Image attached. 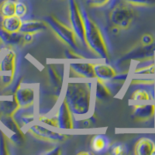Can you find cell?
<instances>
[{
	"label": "cell",
	"instance_id": "cell-1",
	"mask_svg": "<svg viewBox=\"0 0 155 155\" xmlns=\"http://www.w3.org/2000/svg\"><path fill=\"white\" fill-rule=\"evenodd\" d=\"M92 84L88 82H69L64 99L74 116H85L92 106Z\"/></svg>",
	"mask_w": 155,
	"mask_h": 155
},
{
	"label": "cell",
	"instance_id": "cell-2",
	"mask_svg": "<svg viewBox=\"0 0 155 155\" xmlns=\"http://www.w3.org/2000/svg\"><path fill=\"white\" fill-rule=\"evenodd\" d=\"M80 9L85 23L87 48L99 58L108 60L109 58V51L99 26L90 17L85 8L80 6Z\"/></svg>",
	"mask_w": 155,
	"mask_h": 155
},
{
	"label": "cell",
	"instance_id": "cell-3",
	"mask_svg": "<svg viewBox=\"0 0 155 155\" xmlns=\"http://www.w3.org/2000/svg\"><path fill=\"white\" fill-rule=\"evenodd\" d=\"M44 21L64 44L76 52L79 51V46L78 44V40L71 27H68L58 18L51 15L44 16Z\"/></svg>",
	"mask_w": 155,
	"mask_h": 155
},
{
	"label": "cell",
	"instance_id": "cell-4",
	"mask_svg": "<svg viewBox=\"0 0 155 155\" xmlns=\"http://www.w3.org/2000/svg\"><path fill=\"white\" fill-rule=\"evenodd\" d=\"M68 16L71 27L74 30L78 40L83 46L87 48L85 34V23L80 9V5L78 2V0H68Z\"/></svg>",
	"mask_w": 155,
	"mask_h": 155
},
{
	"label": "cell",
	"instance_id": "cell-5",
	"mask_svg": "<svg viewBox=\"0 0 155 155\" xmlns=\"http://www.w3.org/2000/svg\"><path fill=\"white\" fill-rule=\"evenodd\" d=\"M134 12L129 5L118 4L109 12V19L120 30H127L134 19Z\"/></svg>",
	"mask_w": 155,
	"mask_h": 155
},
{
	"label": "cell",
	"instance_id": "cell-6",
	"mask_svg": "<svg viewBox=\"0 0 155 155\" xmlns=\"http://www.w3.org/2000/svg\"><path fill=\"white\" fill-rule=\"evenodd\" d=\"M27 133L31 134L36 139L51 143H61L68 137V135L54 132L49 129H47L40 125H34L30 127L28 129Z\"/></svg>",
	"mask_w": 155,
	"mask_h": 155
},
{
	"label": "cell",
	"instance_id": "cell-7",
	"mask_svg": "<svg viewBox=\"0 0 155 155\" xmlns=\"http://www.w3.org/2000/svg\"><path fill=\"white\" fill-rule=\"evenodd\" d=\"M58 128L62 130H72L74 128L73 114L65 99H63L54 115Z\"/></svg>",
	"mask_w": 155,
	"mask_h": 155
},
{
	"label": "cell",
	"instance_id": "cell-8",
	"mask_svg": "<svg viewBox=\"0 0 155 155\" xmlns=\"http://www.w3.org/2000/svg\"><path fill=\"white\" fill-rule=\"evenodd\" d=\"M13 98L19 104V108L34 106L35 102V89L31 87H22L20 84L13 93Z\"/></svg>",
	"mask_w": 155,
	"mask_h": 155
},
{
	"label": "cell",
	"instance_id": "cell-9",
	"mask_svg": "<svg viewBox=\"0 0 155 155\" xmlns=\"http://www.w3.org/2000/svg\"><path fill=\"white\" fill-rule=\"evenodd\" d=\"M69 78H96L94 72L93 64L71 63L69 64Z\"/></svg>",
	"mask_w": 155,
	"mask_h": 155
},
{
	"label": "cell",
	"instance_id": "cell-10",
	"mask_svg": "<svg viewBox=\"0 0 155 155\" xmlns=\"http://www.w3.org/2000/svg\"><path fill=\"white\" fill-rule=\"evenodd\" d=\"M16 71V54L13 50L6 49L0 61V72L14 75Z\"/></svg>",
	"mask_w": 155,
	"mask_h": 155
},
{
	"label": "cell",
	"instance_id": "cell-11",
	"mask_svg": "<svg viewBox=\"0 0 155 155\" xmlns=\"http://www.w3.org/2000/svg\"><path fill=\"white\" fill-rule=\"evenodd\" d=\"M155 115V105L153 103H139L134 105L133 116L139 121H147Z\"/></svg>",
	"mask_w": 155,
	"mask_h": 155
},
{
	"label": "cell",
	"instance_id": "cell-12",
	"mask_svg": "<svg viewBox=\"0 0 155 155\" xmlns=\"http://www.w3.org/2000/svg\"><path fill=\"white\" fill-rule=\"evenodd\" d=\"M12 118L21 129L30 124L35 119L34 106L29 108H19L12 116Z\"/></svg>",
	"mask_w": 155,
	"mask_h": 155
},
{
	"label": "cell",
	"instance_id": "cell-13",
	"mask_svg": "<svg viewBox=\"0 0 155 155\" xmlns=\"http://www.w3.org/2000/svg\"><path fill=\"white\" fill-rule=\"evenodd\" d=\"M48 74L51 85L52 87V91L54 93L55 96L59 99L63 86V76L55 68L54 66L52 65L48 67Z\"/></svg>",
	"mask_w": 155,
	"mask_h": 155
},
{
	"label": "cell",
	"instance_id": "cell-14",
	"mask_svg": "<svg viewBox=\"0 0 155 155\" xmlns=\"http://www.w3.org/2000/svg\"><path fill=\"white\" fill-rule=\"evenodd\" d=\"M96 79L92 88L94 99L98 102H103V101L110 99L113 96V93L110 88L108 87L105 81L99 78H96Z\"/></svg>",
	"mask_w": 155,
	"mask_h": 155
},
{
	"label": "cell",
	"instance_id": "cell-15",
	"mask_svg": "<svg viewBox=\"0 0 155 155\" xmlns=\"http://www.w3.org/2000/svg\"><path fill=\"white\" fill-rule=\"evenodd\" d=\"M93 68L96 78L103 81H110L117 74L115 69L107 64H93Z\"/></svg>",
	"mask_w": 155,
	"mask_h": 155
},
{
	"label": "cell",
	"instance_id": "cell-16",
	"mask_svg": "<svg viewBox=\"0 0 155 155\" xmlns=\"http://www.w3.org/2000/svg\"><path fill=\"white\" fill-rule=\"evenodd\" d=\"M134 153L137 155L155 154L154 142L150 138H140L138 140L134 147Z\"/></svg>",
	"mask_w": 155,
	"mask_h": 155
},
{
	"label": "cell",
	"instance_id": "cell-17",
	"mask_svg": "<svg viewBox=\"0 0 155 155\" xmlns=\"http://www.w3.org/2000/svg\"><path fill=\"white\" fill-rule=\"evenodd\" d=\"M23 34L20 32L17 33H9L0 27V40L2 44L6 47L14 46L23 44Z\"/></svg>",
	"mask_w": 155,
	"mask_h": 155
},
{
	"label": "cell",
	"instance_id": "cell-18",
	"mask_svg": "<svg viewBox=\"0 0 155 155\" xmlns=\"http://www.w3.org/2000/svg\"><path fill=\"white\" fill-rule=\"evenodd\" d=\"M48 25L44 20H37V19H28L22 22L21 27L19 32L22 34L30 33V34H36L40 31L46 30Z\"/></svg>",
	"mask_w": 155,
	"mask_h": 155
},
{
	"label": "cell",
	"instance_id": "cell-19",
	"mask_svg": "<svg viewBox=\"0 0 155 155\" xmlns=\"http://www.w3.org/2000/svg\"><path fill=\"white\" fill-rule=\"evenodd\" d=\"M22 22L23 20L21 18L13 15V16L2 18L0 27L9 33H17L20 30Z\"/></svg>",
	"mask_w": 155,
	"mask_h": 155
},
{
	"label": "cell",
	"instance_id": "cell-20",
	"mask_svg": "<svg viewBox=\"0 0 155 155\" xmlns=\"http://www.w3.org/2000/svg\"><path fill=\"white\" fill-rule=\"evenodd\" d=\"M110 141L106 136L103 134H97L91 140V148L95 153H102L109 148Z\"/></svg>",
	"mask_w": 155,
	"mask_h": 155
},
{
	"label": "cell",
	"instance_id": "cell-21",
	"mask_svg": "<svg viewBox=\"0 0 155 155\" xmlns=\"http://www.w3.org/2000/svg\"><path fill=\"white\" fill-rule=\"evenodd\" d=\"M19 109V106L14 98L12 100H3L0 102V113L2 116H12Z\"/></svg>",
	"mask_w": 155,
	"mask_h": 155
},
{
	"label": "cell",
	"instance_id": "cell-22",
	"mask_svg": "<svg viewBox=\"0 0 155 155\" xmlns=\"http://www.w3.org/2000/svg\"><path fill=\"white\" fill-rule=\"evenodd\" d=\"M16 2L13 0H4L0 3V15L3 17H7L15 15Z\"/></svg>",
	"mask_w": 155,
	"mask_h": 155
},
{
	"label": "cell",
	"instance_id": "cell-23",
	"mask_svg": "<svg viewBox=\"0 0 155 155\" xmlns=\"http://www.w3.org/2000/svg\"><path fill=\"white\" fill-rule=\"evenodd\" d=\"M153 99V95H152L150 92L145 88H137L131 95V100L136 102H147Z\"/></svg>",
	"mask_w": 155,
	"mask_h": 155
},
{
	"label": "cell",
	"instance_id": "cell-24",
	"mask_svg": "<svg viewBox=\"0 0 155 155\" xmlns=\"http://www.w3.org/2000/svg\"><path fill=\"white\" fill-rule=\"evenodd\" d=\"M137 74H155V64H150L146 66L137 67L134 71Z\"/></svg>",
	"mask_w": 155,
	"mask_h": 155
},
{
	"label": "cell",
	"instance_id": "cell-25",
	"mask_svg": "<svg viewBox=\"0 0 155 155\" xmlns=\"http://www.w3.org/2000/svg\"><path fill=\"white\" fill-rule=\"evenodd\" d=\"M8 137L2 132H0V155L9 154L8 149Z\"/></svg>",
	"mask_w": 155,
	"mask_h": 155
},
{
	"label": "cell",
	"instance_id": "cell-26",
	"mask_svg": "<svg viewBox=\"0 0 155 155\" xmlns=\"http://www.w3.org/2000/svg\"><path fill=\"white\" fill-rule=\"evenodd\" d=\"M27 12H28V9L24 2H21V1L16 2V10H15L16 16H19L22 19L27 14Z\"/></svg>",
	"mask_w": 155,
	"mask_h": 155
},
{
	"label": "cell",
	"instance_id": "cell-27",
	"mask_svg": "<svg viewBox=\"0 0 155 155\" xmlns=\"http://www.w3.org/2000/svg\"><path fill=\"white\" fill-rule=\"evenodd\" d=\"M38 121L44 123V124H47V125L50 126L52 127H57L58 128V122H57L55 117H49L45 114H41L38 116Z\"/></svg>",
	"mask_w": 155,
	"mask_h": 155
},
{
	"label": "cell",
	"instance_id": "cell-28",
	"mask_svg": "<svg viewBox=\"0 0 155 155\" xmlns=\"http://www.w3.org/2000/svg\"><path fill=\"white\" fill-rule=\"evenodd\" d=\"M125 2L134 6H149L155 4V0H125Z\"/></svg>",
	"mask_w": 155,
	"mask_h": 155
},
{
	"label": "cell",
	"instance_id": "cell-29",
	"mask_svg": "<svg viewBox=\"0 0 155 155\" xmlns=\"http://www.w3.org/2000/svg\"><path fill=\"white\" fill-rule=\"evenodd\" d=\"M110 0H85L87 5L92 8H99L105 6Z\"/></svg>",
	"mask_w": 155,
	"mask_h": 155
},
{
	"label": "cell",
	"instance_id": "cell-30",
	"mask_svg": "<svg viewBox=\"0 0 155 155\" xmlns=\"http://www.w3.org/2000/svg\"><path fill=\"white\" fill-rule=\"evenodd\" d=\"M126 147L124 143H116L111 147V153L113 155H120L125 153Z\"/></svg>",
	"mask_w": 155,
	"mask_h": 155
},
{
	"label": "cell",
	"instance_id": "cell-31",
	"mask_svg": "<svg viewBox=\"0 0 155 155\" xmlns=\"http://www.w3.org/2000/svg\"><path fill=\"white\" fill-rule=\"evenodd\" d=\"M64 54H65L66 58L68 59H85V57H82V55L79 54L78 52L70 49V48L64 51Z\"/></svg>",
	"mask_w": 155,
	"mask_h": 155
},
{
	"label": "cell",
	"instance_id": "cell-32",
	"mask_svg": "<svg viewBox=\"0 0 155 155\" xmlns=\"http://www.w3.org/2000/svg\"><path fill=\"white\" fill-rule=\"evenodd\" d=\"M154 83V79H133L131 85H152Z\"/></svg>",
	"mask_w": 155,
	"mask_h": 155
},
{
	"label": "cell",
	"instance_id": "cell-33",
	"mask_svg": "<svg viewBox=\"0 0 155 155\" xmlns=\"http://www.w3.org/2000/svg\"><path fill=\"white\" fill-rule=\"evenodd\" d=\"M153 38L150 34H144V35L142 36V38H141V43L143 44V45H150V44H153Z\"/></svg>",
	"mask_w": 155,
	"mask_h": 155
},
{
	"label": "cell",
	"instance_id": "cell-34",
	"mask_svg": "<svg viewBox=\"0 0 155 155\" xmlns=\"http://www.w3.org/2000/svg\"><path fill=\"white\" fill-rule=\"evenodd\" d=\"M92 119H85V120H82L81 121L78 122V127L79 128H88V127H91V124H92Z\"/></svg>",
	"mask_w": 155,
	"mask_h": 155
},
{
	"label": "cell",
	"instance_id": "cell-35",
	"mask_svg": "<svg viewBox=\"0 0 155 155\" xmlns=\"http://www.w3.org/2000/svg\"><path fill=\"white\" fill-rule=\"evenodd\" d=\"M23 44H30L34 40V34H30V33H26L23 34Z\"/></svg>",
	"mask_w": 155,
	"mask_h": 155
},
{
	"label": "cell",
	"instance_id": "cell-36",
	"mask_svg": "<svg viewBox=\"0 0 155 155\" xmlns=\"http://www.w3.org/2000/svg\"><path fill=\"white\" fill-rule=\"evenodd\" d=\"M47 154H61V147H56L53 148L51 151L47 152Z\"/></svg>",
	"mask_w": 155,
	"mask_h": 155
},
{
	"label": "cell",
	"instance_id": "cell-37",
	"mask_svg": "<svg viewBox=\"0 0 155 155\" xmlns=\"http://www.w3.org/2000/svg\"><path fill=\"white\" fill-rule=\"evenodd\" d=\"M120 29L117 26H115V25H113V27L111 28V32L113 34H118L120 33Z\"/></svg>",
	"mask_w": 155,
	"mask_h": 155
},
{
	"label": "cell",
	"instance_id": "cell-38",
	"mask_svg": "<svg viewBox=\"0 0 155 155\" xmlns=\"http://www.w3.org/2000/svg\"><path fill=\"white\" fill-rule=\"evenodd\" d=\"M81 155V154H86V155H91V154H93V153L92 152H86V151H81L79 152V153H78V155Z\"/></svg>",
	"mask_w": 155,
	"mask_h": 155
},
{
	"label": "cell",
	"instance_id": "cell-39",
	"mask_svg": "<svg viewBox=\"0 0 155 155\" xmlns=\"http://www.w3.org/2000/svg\"><path fill=\"white\" fill-rule=\"evenodd\" d=\"M4 48H5V45L2 44V42L1 41V40H0V54L2 53V50H4Z\"/></svg>",
	"mask_w": 155,
	"mask_h": 155
},
{
	"label": "cell",
	"instance_id": "cell-40",
	"mask_svg": "<svg viewBox=\"0 0 155 155\" xmlns=\"http://www.w3.org/2000/svg\"><path fill=\"white\" fill-rule=\"evenodd\" d=\"M2 86H1V84H0V92H1V91H2Z\"/></svg>",
	"mask_w": 155,
	"mask_h": 155
},
{
	"label": "cell",
	"instance_id": "cell-41",
	"mask_svg": "<svg viewBox=\"0 0 155 155\" xmlns=\"http://www.w3.org/2000/svg\"><path fill=\"white\" fill-rule=\"evenodd\" d=\"M13 1H15V2H17V1H19V0H13Z\"/></svg>",
	"mask_w": 155,
	"mask_h": 155
}]
</instances>
